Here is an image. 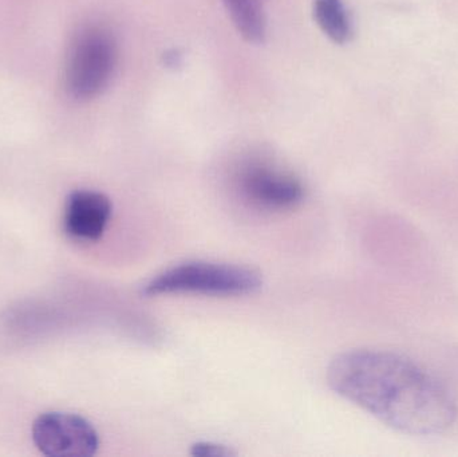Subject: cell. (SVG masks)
I'll list each match as a JSON object with an SVG mask.
<instances>
[{
	"mask_svg": "<svg viewBox=\"0 0 458 457\" xmlns=\"http://www.w3.org/2000/svg\"><path fill=\"white\" fill-rule=\"evenodd\" d=\"M196 457H228L236 455L233 451L222 444H215V443L200 442L193 445L191 451Z\"/></svg>",
	"mask_w": 458,
	"mask_h": 457,
	"instance_id": "obj_9",
	"label": "cell"
},
{
	"mask_svg": "<svg viewBox=\"0 0 458 457\" xmlns=\"http://www.w3.org/2000/svg\"><path fill=\"white\" fill-rule=\"evenodd\" d=\"M239 184L253 206L267 211L293 208L304 198L301 180L263 161L248 163L240 172Z\"/></svg>",
	"mask_w": 458,
	"mask_h": 457,
	"instance_id": "obj_5",
	"label": "cell"
},
{
	"mask_svg": "<svg viewBox=\"0 0 458 457\" xmlns=\"http://www.w3.org/2000/svg\"><path fill=\"white\" fill-rule=\"evenodd\" d=\"M117 43L102 27L83 30L70 53L66 85L81 101L96 98L109 85L117 66Z\"/></svg>",
	"mask_w": 458,
	"mask_h": 457,
	"instance_id": "obj_3",
	"label": "cell"
},
{
	"mask_svg": "<svg viewBox=\"0 0 458 457\" xmlns=\"http://www.w3.org/2000/svg\"><path fill=\"white\" fill-rule=\"evenodd\" d=\"M32 440L43 455L51 457H89L99 448L93 424L72 413L40 415L32 424Z\"/></svg>",
	"mask_w": 458,
	"mask_h": 457,
	"instance_id": "obj_4",
	"label": "cell"
},
{
	"mask_svg": "<svg viewBox=\"0 0 458 457\" xmlns=\"http://www.w3.org/2000/svg\"><path fill=\"white\" fill-rule=\"evenodd\" d=\"M112 212V201L104 193L90 190H74L64 204V233L77 241H98L109 224Z\"/></svg>",
	"mask_w": 458,
	"mask_h": 457,
	"instance_id": "obj_6",
	"label": "cell"
},
{
	"mask_svg": "<svg viewBox=\"0 0 458 457\" xmlns=\"http://www.w3.org/2000/svg\"><path fill=\"white\" fill-rule=\"evenodd\" d=\"M330 388L377 420L411 436H436L457 419L451 391L401 354L355 349L328 365Z\"/></svg>",
	"mask_w": 458,
	"mask_h": 457,
	"instance_id": "obj_1",
	"label": "cell"
},
{
	"mask_svg": "<svg viewBox=\"0 0 458 457\" xmlns=\"http://www.w3.org/2000/svg\"><path fill=\"white\" fill-rule=\"evenodd\" d=\"M314 16L326 37L344 45L352 37V21L342 0H314Z\"/></svg>",
	"mask_w": 458,
	"mask_h": 457,
	"instance_id": "obj_8",
	"label": "cell"
},
{
	"mask_svg": "<svg viewBox=\"0 0 458 457\" xmlns=\"http://www.w3.org/2000/svg\"><path fill=\"white\" fill-rule=\"evenodd\" d=\"M164 58H165V63L171 67L179 66V64L182 63V55H180L179 51L176 50H172L171 53L166 54Z\"/></svg>",
	"mask_w": 458,
	"mask_h": 457,
	"instance_id": "obj_10",
	"label": "cell"
},
{
	"mask_svg": "<svg viewBox=\"0 0 458 457\" xmlns=\"http://www.w3.org/2000/svg\"><path fill=\"white\" fill-rule=\"evenodd\" d=\"M263 279L258 271L227 263L188 262L168 268L142 287L145 297L201 294L242 297L258 292Z\"/></svg>",
	"mask_w": 458,
	"mask_h": 457,
	"instance_id": "obj_2",
	"label": "cell"
},
{
	"mask_svg": "<svg viewBox=\"0 0 458 457\" xmlns=\"http://www.w3.org/2000/svg\"><path fill=\"white\" fill-rule=\"evenodd\" d=\"M232 23L250 43H263L267 35L263 0H223Z\"/></svg>",
	"mask_w": 458,
	"mask_h": 457,
	"instance_id": "obj_7",
	"label": "cell"
}]
</instances>
